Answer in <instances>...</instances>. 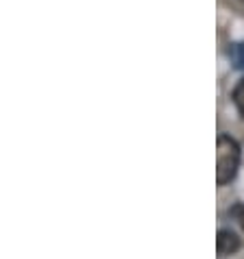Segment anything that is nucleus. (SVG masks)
<instances>
[{
	"label": "nucleus",
	"mask_w": 244,
	"mask_h": 259,
	"mask_svg": "<svg viewBox=\"0 0 244 259\" xmlns=\"http://www.w3.org/2000/svg\"><path fill=\"white\" fill-rule=\"evenodd\" d=\"M242 3H244V0H242Z\"/></svg>",
	"instance_id": "423d86ee"
},
{
	"label": "nucleus",
	"mask_w": 244,
	"mask_h": 259,
	"mask_svg": "<svg viewBox=\"0 0 244 259\" xmlns=\"http://www.w3.org/2000/svg\"><path fill=\"white\" fill-rule=\"evenodd\" d=\"M231 61L238 70H244V44H233L231 48Z\"/></svg>",
	"instance_id": "20e7f679"
},
{
	"label": "nucleus",
	"mask_w": 244,
	"mask_h": 259,
	"mask_svg": "<svg viewBox=\"0 0 244 259\" xmlns=\"http://www.w3.org/2000/svg\"><path fill=\"white\" fill-rule=\"evenodd\" d=\"M233 103H235V107H238L240 116L244 118V78L235 85V90H233Z\"/></svg>",
	"instance_id": "7ed1b4c3"
},
{
	"label": "nucleus",
	"mask_w": 244,
	"mask_h": 259,
	"mask_svg": "<svg viewBox=\"0 0 244 259\" xmlns=\"http://www.w3.org/2000/svg\"><path fill=\"white\" fill-rule=\"evenodd\" d=\"M216 248H218V255H222V257L233 255L235 250L240 248V237L233 231H229V229H222L216 235Z\"/></svg>",
	"instance_id": "f03ea898"
},
{
	"label": "nucleus",
	"mask_w": 244,
	"mask_h": 259,
	"mask_svg": "<svg viewBox=\"0 0 244 259\" xmlns=\"http://www.w3.org/2000/svg\"><path fill=\"white\" fill-rule=\"evenodd\" d=\"M240 165V146L229 135H218L216 140V183L227 185L235 177Z\"/></svg>",
	"instance_id": "f257e3e1"
},
{
	"label": "nucleus",
	"mask_w": 244,
	"mask_h": 259,
	"mask_svg": "<svg viewBox=\"0 0 244 259\" xmlns=\"http://www.w3.org/2000/svg\"><path fill=\"white\" fill-rule=\"evenodd\" d=\"M229 213H231V218H235V220H238V225L244 229V205H242V203L233 205L231 209H229Z\"/></svg>",
	"instance_id": "39448f33"
}]
</instances>
